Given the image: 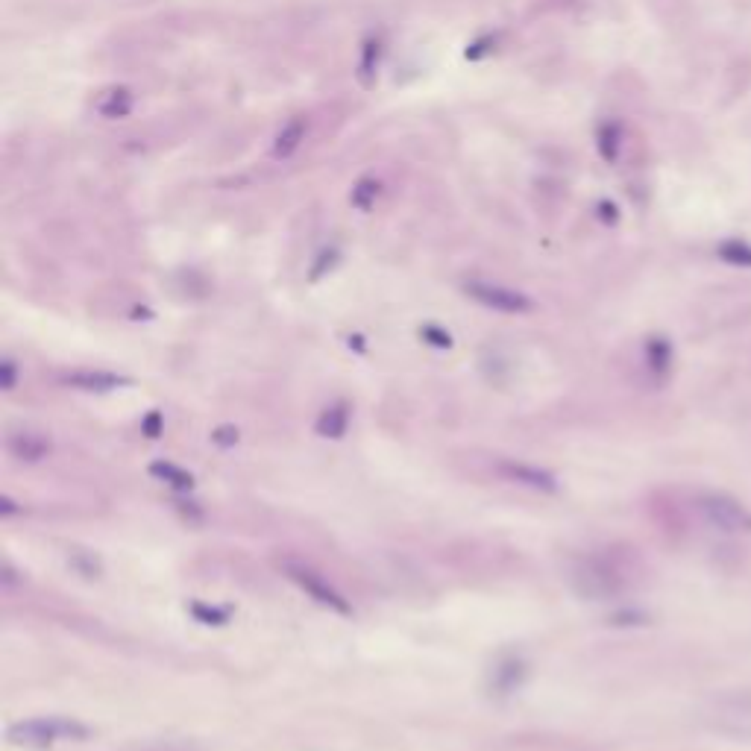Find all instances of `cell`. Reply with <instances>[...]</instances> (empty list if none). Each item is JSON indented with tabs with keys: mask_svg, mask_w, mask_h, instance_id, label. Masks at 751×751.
Segmentation results:
<instances>
[{
	"mask_svg": "<svg viewBox=\"0 0 751 751\" xmlns=\"http://www.w3.org/2000/svg\"><path fill=\"white\" fill-rule=\"evenodd\" d=\"M499 470H502L511 482L526 485L531 487V490H546V493L558 490V479H555L549 470L534 467V464H526V461H502Z\"/></svg>",
	"mask_w": 751,
	"mask_h": 751,
	"instance_id": "obj_6",
	"label": "cell"
},
{
	"mask_svg": "<svg viewBox=\"0 0 751 751\" xmlns=\"http://www.w3.org/2000/svg\"><path fill=\"white\" fill-rule=\"evenodd\" d=\"M65 385L80 388V391H115L127 385V379L118 373H106V370H77L65 376Z\"/></svg>",
	"mask_w": 751,
	"mask_h": 751,
	"instance_id": "obj_7",
	"label": "cell"
},
{
	"mask_svg": "<svg viewBox=\"0 0 751 751\" xmlns=\"http://www.w3.org/2000/svg\"><path fill=\"white\" fill-rule=\"evenodd\" d=\"M719 259L728 262V265L751 267V244L740 241V238H731V241L719 244Z\"/></svg>",
	"mask_w": 751,
	"mask_h": 751,
	"instance_id": "obj_15",
	"label": "cell"
},
{
	"mask_svg": "<svg viewBox=\"0 0 751 751\" xmlns=\"http://www.w3.org/2000/svg\"><path fill=\"white\" fill-rule=\"evenodd\" d=\"M596 144H599V153L608 165H614L619 159V147H622V127L617 121H605L596 133Z\"/></svg>",
	"mask_w": 751,
	"mask_h": 751,
	"instance_id": "obj_14",
	"label": "cell"
},
{
	"mask_svg": "<svg viewBox=\"0 0 751 751\" xmlns=\"http://www.w3.org/2000/svg\"><path fill=\"white\" fill-rule=\"evenodd\" d=\"M423 338H429V344H435V347H452V338H449V332H443L438 326H423V332H420Z\"/></svg>",
	"mask_w": 751,
	"mask_h": 751,
	"instance_id": "obj_19",
	"label": "cell"
},
{
	"mask_svg": "<svg viewBox=\"0 0 751 751\" xmlns=\"http://www.w3.org/2000/svg\"><path fill=\"white\" fill-rule=\"evenodd\" d=\"M699 511L710 529L725 531V534H743L751 531V511L737 502L734 496L725 493H707L699 499Z\"/></svg>",
	"mask_w": 751,
	"mask_h": 751,
	"instance_id": "obj_3",
	"label": "cell"
},
{
	"mask_svg": "<svg viewBox=\"0 0 751 751\" xmlns=\"http://www.w3.org/2000/svg\"><path fill=\"white\" fill-rule=\"evenodd\" d=\"M91 731L77 722V719H65V716H39V719H24L9 725V743L24 746V749H47L53 743L62 740H86Z\"/></svg>",
	"mask_w": 751,
	"mask_h": 751,
	"instance_id": "obj_1",
	"label": "cell"
},
{
	"mask_svg": "<svg viewBox=\"0 0 751 751\" xmlns=\"http://www.w3.org/2000/svg\"><path fill=\"white\" fill-rule=\"evenodd\" d=\"M0 385H3V391H12V388H15V361H12V358H3V361H0Z\"/></svg>",
	"mask_w": 751,
	"mask_h": 751,
	"instance_id": "obj_20",
	"label": "cell"
},
{
	"mask_svg": "<svg viewBox=\"0 0 751 751\" xmlns=\"http://www.w3.org/2000/svg\"><path fill=\"white\" fill-rule=\"evenodd\" d=\"M335 262H338V253H335V250L323 253V256H320V262L311 267V279H320L326 270H332V267H335Z\"/></svg>",
	"mask_w": 751,
	"mask_h": 751,
	"instance_id": "obj_21",
	"label": "cell"
},
{
	"mask_svg": "<svg viewBox=\"0 0 751 751\" xmlns=\"http://www.w3.org/2000/svg\"><path fill=\"white\" fill-rule=\"evenodd\" d=\"M191 614L197 617V622H203V625H223L229 619L226 608H212V605H203V602H194Z\"/></svg>",
	"mask_w": 751,
	"mask_h": 751,
	"instance_id": "obj_18",
	"label": "cell"
},
{
	"mask_svg": "<svg viewBox=\"0 0 751 751\" xmlns=\"http://www.w3.org/2000/svg\"><path fill=\"white\" fill-rule=\"evenodd\" d=\"M347 426H350V408H347L344 402H335V405L323 408L320 417H317V435L332 438V441L344 438V435H347Z\"/></svg>",
	"mask_w": 751,
	"mask_h": 751,
	"instance_id": "obj_10",
	"label": "cell"
},
{
	"mask_svg": "<svg viewBox=\"0 0 751 751\" xmlns=\"http://www.w3.org/2000/svg\"><path fill=\"white\" fill-rule=\"evenodd\" d=\"M150 476H156L159 482H165V485L174 487V490H191L194 487V476L188 470L177 467V464H171V461H153L150 464Z\"/></svg>",
	"mask_w": 751,
	"mask_h": 751,
	"instance_id": "obj_12",
	"label": "cell"
},
{
	"mask_svg": "<svg viewBox=\"0 0 751 751\" xmlns=\"http://www.w3.org/2000/svg\"><path fill=\"white\" fill-rule=\"evenodd\" d=\"M6 446L21 461H42L47 452H50V441H47L45 435H39V432H15V435H9Z\"/></svg>",
	"mask_w": 751,
	"mask_h": 751,
	"instance_id": "obj_8",
	"label": "cell"
},
{
	"mask_svg": "<svg viewBox=\"0 0 751 751\" xmlns=\"http://www.w3.org/2000/svg\"><path fill=\"white\" fill-rule=\"evenodd\" d=\"M285 575L309 596L314 599L317 605H323V608H329V611H335V614H353V608H350V602L323 578V575H317L311 567L306 564H294V561H285Z\"/></svg>",
	"mask_w": 751,
	"mask_h": 751,
	"instance_id": "obj_4",
	"label": "cell"
},
{
	"mask_svg": "<svg viewBox=\"0 0 751 751\" xmlns=\"http://www.w3.org/2000/svg\"><path fill=\"white\" fill-rule=\"evenodd\" d=\"M467 297L476 300L479 306H485L490 311H499V314H529L534 311V300L529 294L517 291V288H508V285H499V282H487V279H470L464 285Z\"/></svg>",
	"mask_w": 751,
	"mask_h": 751,
	"instance_id": "obj_2",
	"label": "cell"
},
{
	"mask_svg": "<svg viewBox=\"0 0 751 751\" xmlns=\"http://www.w3.org/2000/svg\"><path fill=\"white\" fill-rule=\"evenodd\" d=\"M135 109V94L127 86H106L94 94V112L106 121L127 118Z\"/></svg>",
	"mask_w": 751,
	"mask_h": 751,
	"instance_id": "obj_5",
	"label": "cell"
},
{
	"mask_svg": "<svg viewBox=\"0 0 751 751\" xmlns=\"http://www.w3.org/2000/svg\"><path fill=\"white\" fill-rule=\"evenodd\" d=\"M303 141H306V121L291 118L273 138V159H291L303 147Z\"/></svg>",
	"mask_w": 751,
	"mask_h": 751,
	"instance_id": "obj_9",
	"label": "cell"
},
{
	"mask_svg": "<svg viewBox=\"0 0 751 751\" xmlns=\"http://www.w3.org/2000/svg\"><path fill=\"white\" fill-rule=\"evenodd\" d=\"M379 191H382V185L376 182L373 177H364L355 182L353 188V206L355 209H361V212H370L373 209V203H376V197H379Z\"/></svg>",
	"mask_w": 751,
	"mask_h": 751,
	"instance_id": "obj_16",
	"label": "cell"
},
{
	"mask_svg": "<svg viewBox=\"0 0 751 751\" xmlns=\"http://www.w3.org/2000/svg\"><path fill=\"white\" fill-rule=\"evenodd\" d=\"M379 56H382L379 39H367V42H364V50H361V62H358V80H361L364 89H373V86H376V77H379Z\"/></svg>",
	"mask_w": 751,
	"mask_h": 751,
	"instance_id": "obj_11",
	"label": "cell"
},
{
	"mask_svg": "<svg viewBox=\"0 0 751 751\" xmlns=\"http://www.w3.org/2000/svg\"><path fill=\"white\" fill-rule=\"evenodd\" d=\"M599 209H602V218H605V221H617V206H614V203H602Z\"/></svg>",
	"mask_w": 751,
	"mask_h": 751,
	"instance_id": "obj_24",
	"label": "cell"
},
{
	"mask_svg": "<svg viewBox=\"0 0 751 751\" xmlns=\"http://www.w3.org/2000/svg\"><path fill=\"white\" fill-rule=\"evenodd\" d=\"M212 441L221 443V446H232V443L238 441V432H235V429H218V432L212 435Z\"/></svg>",
	"mask_w": 751,
	"mask_h": 751,
	"instance_id": "obj_23",
	"label": "cell"
},
{
	"mask_svg": "<svg viewBox=\"0 0 751 751\" xmlns=\"http://www.w3.org/2000/svg\"><path fill=\"white\" fill-rule=\"evenodd\" d=\"M141 429L147 432V438H159V435H162V414L153 411V414L141 423Z\"/></svg>",
	"mask_w": 751,
	"mask_h": 751,
	"instance_id": "obj_22",
	"label": "cell"
},
{
	"mask_svg": "<svg viewBox=\"0 0 751 751\" xmlns=\"http://www.w3.org/2000/svg\"><path fill=\"white\" fill-rule=\"evenodd\" d=\"M523 675H526L523 663L517 661V658H508V661H502L493 669V687L499 693H514L523 684Z\"/></svg>",
	"mask_w": 751,
	"mask_h": 751,
	"instance_id": "obj_13",
	"label": "cell"
},
{
	"mask_svg": "<svg viewBox=\"0 0 751 751\" xmlns=\"http://www.w3.org/2000/svg\"><path fill=\"white\" fill-rule=\"evenodd\" d=\"M646 361H649V367H652L655 373H666L669 364H672V347H669L663 338H652V341L646 344Z\"/></svg>",
	"mask_w": 751,
	"mask_h": 751,
	"instance_id": "obj_17",
	"label": "cell"
}]
</instances>
